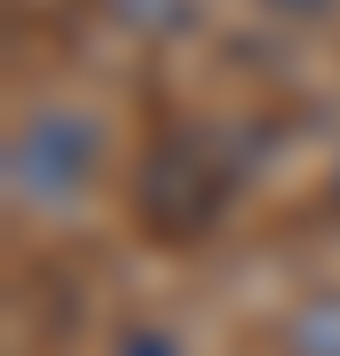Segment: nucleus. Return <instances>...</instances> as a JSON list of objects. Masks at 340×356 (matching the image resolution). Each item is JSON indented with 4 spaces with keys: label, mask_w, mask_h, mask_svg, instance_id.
Returning <instances> with one entry per match:
<instances>
[{
    "label": "nucleus",
    "mask_w": 340,
    "mask_h": 356,
    "mask_svg": "<svg viewBox=\"0 0 340 356\" xmlns=\"http://www.w3.org/2000/svg\"><path fill=\"white\" fill-rule=\"evenodd\" d=\"M103 166V135L88 111H32L8 143V198L48 214V206H72L95 182Z\"/></svg>",
    "instance_id": "nucleus-1"
},
{
    "label": "nucleus",
    "mask_w": 340,
    "mask_h": 356,
    "mask_svg": "<svg viewBox=\"0 0 340 356\" xmlns=\"http://www.w3.org/2000/svg\"><path fill=\"white\" fill-rule=\"evenodd\" d=\"M143 206H151V229H198L206 214L222 206V175L206 166L190 143H166V151L151 159V191H143Z\"/></svg>",
    "instance_id": "nucleus-2"
},
{
    "label": "nucleus",
    "mask_w": 340,
    "mask_h": 356,
    "mask_svg": "<svg viewBox=\"0 0 340 356\" xmlns=\"http://www.w3.org/2000/svg\"><path fill=\"white\" fill-rule=\"evenodd\" d=\"M285 348H293V356H340V293H316V301L293 309Z\"/></svg>",
    "instance_id": "nucleus-3"
},
{
    "label": "nucleus",
    "mask_w": 340,
    "mask_h": 356,
    "mask_svg": "<svg viewBox=\"0 0 340 356\" xmlns=\"http://www.w3.org/2000/svg\"><path fill=\"white\" fill-rule=\"evenodd\" d=\"M119 356H175V332H127Z\"/></svg>",
    "instance_id": "nucleus-4"
},
{
    "label": "nucleus",
    "mask_w": 340,
    "mask_h": 356,
    "mask_svg": "<svg viewBox=\"0 0 340 356\" xmlns=\"http://www.w3.org/2000/svg\"><path fill=\"white\" fill-rule=\"evenodd\" d=\"M269 8H293V16H309V8H325V0H269Z\"/></svg>",
    "instance_id": "nucleus-5"
},
{
    "label": "nucleus",
    "mask_w": 340,
    "mask_h": 356,
    "mask_svg": "<svg viewBox=\"0 0 340 356\" xmlns=\"http://www.w3.org/2000/svg\"><path fill=\"white\" fill-rule=\"evenodd\" d=\"M332 191H340V175H332Z\"/></svg>",
    "instance_id": "nucleus-6"
}]
</instances>
